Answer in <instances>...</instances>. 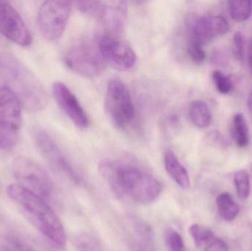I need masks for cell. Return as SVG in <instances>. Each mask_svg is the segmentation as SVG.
<instances>
[{"instance_id": "f546056e", "label": "cell", "mask_w": 252, "mask_h": 251, "mask_svg": "<svg viewBox=\"0 0 252 251\" xmlns=\"http://www.w3.org/2000/svg\"><path fill=\"white\" fill-rule=\"evenodd\" d=\"M247 104H248L249 109L252 114V90L249 95L248 100H247Z\"/></svg>"}, {"instance_id": "7402d4cb", "label": "cell", "mask_w": 252, "mask_h": 251, "mask_svg": "<svg viewBox=\"0 0 252 251\" xmlns=\"http://www.w3.org/2000/svg\"><path fill=\"white\" fill-rule=\"evenodd\" d=\"M234 183L238 197L243 200H247L251 193L250 174L245 169L238 171L235 173Z\"/></svg>"}, {"instance_id": "44dd1931", "label": "cell", "mask_w": 252, "mask_h": 251, "mask_svg": "<svg viewBox=\"0 0 252 251\" xmlns=\"http://www.w3.org/2000/svg\"><path fill=\"white\" fill-rule=\"evenodd\" d=\"M1 251H36L26 240L15 234H7L2 239Z\"/></svg>"}, {"instance_id": "52a82bcc", "label": "cell", "mask_w": 252, "mask_h": 251, "mask_svg": "<svg viewBox=\"0 0 252 251\" xmlns=\"http://www.w3.org/2000/svg\"><path fill=\"white\" fill-rule=\"evenodd\" d=\"M105 108L112 122L120 129H126L134 120L136 111L130 91L119 80L108 84Z\"/></svg>"}, {"instance_id": "6da1fadb", "label": "cell", "mask_w": 252, "mask_h": 251, "mask_svg": "<svg viewBox=\"0 0 252 251\" xmlns=\"http://www.w3.org/2000/svg\"><path fill=\"white\" fill-rule=\"evenodd\" d=\"M99 171L117 196L129 197L140 204L153 203L162 191L161 183L136 165L103 161Z\"/></svg>"}, {"instance_id": "8992f818", "label": "cell", "mask_w": 252, "mask_h": 251, "mask_svg": "<svg viewBox=\"0 0 252 251\" xmlns=\"http://www.w3.org/2000/svg\"><path fill=\"white\" fill-rule=\"evenodd\" d=\"M64 63L70 70L85 78H96L106 69L107 63L97 43L81 41L65 55Z\"/></svg>"}, {"instance_id": "4fadbf2b", "label": "cell", "mask_w": 252, "mask_h": 251, "mask_svg": "<svg viewBox=\"0 0 252 251\" xmlns=\"http://www.w3.org/2000/svg\"><path fill=\"white\" fill-rule=\"evenodd\" d=\"M102 56L107 64L119 71L131 69L136 61L133 49L113 35H103L97 41Z\"/></svg>"}, {"instance_id": "7c38bea8", "label": "cell", "mask_w": 252, "mask_h": 251, "mask_svg": "<svg viewBox=\"0 0 252 251\" xmlns=\"http://www.w3.org/2000/svg\"><path fill=\"white\" fill-rule=\"evenodd\" d=\"M0 34L21 47L32 44V36L22 16L6 1H0Z\"/></svg>"}, {"instance_id": "83f0119b", "label": "cell", "mask_w": 252, "mask_h": 251, "mask_svg": "<svg viewBox=\"0 0 252 251\" xmlns=\"http://www.w3.org/2000/svg\"><path fill=\"white\" fill-rule=\"evenodd\" d=\"M208 139L210 141H213L215 144L220 146H226L227 144V141L223 135L220 134L219 131H212L208 134Z\"/></svg>"}, {"instance_id": "484cf974", "label": "cell", "mask_w": 252, "mask_h": 251, "mask_svg": "<svg viewBox=\"0 0 252 251\" xmlns=\"http://www.w3.org/2000/svg\"><path fill=\"white\" fill-rule=\"evenodd\" d=\"M188 53L189 57L195 63H202L207 57L203 45L194 41H188Z\"/></svg>"}, {"instance_id": "f1b7e54d", "label": "cell", "mask_w": 252, "mask_h": 251, "mask_svg": "<svg viewBox=\"0 0 252 251\" xmlns=\"http://www.w3.org/2000/svg\"><path fill=\"white\" fill-rule=\"evenodd\" d=\"M249 65H250V72L252 75V39L250 42V49H249Z\"/></svg>"}, {"instance_id": "4316f807", "label": "cell", "mask_w": 252, "mask_h": 251, "mask_svg": "<svg viewBox=\"0 0 252 251\" xmlns=\"http://www.w3.org/2000/svg\"><path fill=\"white\" fill-rule=\"evenodd\" d=\"M204 251H229L227 244L220 238L213 239L205 248Z\"/></svg>"}, {"instance_id": "ba28073f", "label": "cell", "mask_w": 252, "mask_h": 251, "mask_svg": "<svg viewBox=\"0 0 252 251\" xmlns=\"http://www.w3.org/2000/svg\"><path fill=\"white\" fill-rule=\"evenodd\" d=\"M76 7L81 13L94 18L112 34L124 31L127 4L123 1H79Z\"/></svg>"}, {"instance_id": "9c48e42d", "label": "cell", "mask_w": 252, "mask_h": 251, "mask_svg": "<svg viewBox=\"0 0 252 251\" xmlns=\"http://www.w3.org/2000/svg\"><path fill=\"white\" fill-rule=\"evenodd\" d=\"M71 9V1H47L41 4L37 14V25L45 39L55 41L63 35Z\"/></svg>"}, {"instance_id": "5bb4252c", "label": "cell", "mask_w": 252, "mask_h": 251, "mask_svg": "<svg viewBox=\"0 0 252 251\" xmlns=\"http://www.w3.org/2000/svg\"><path fill=\"white\" fill-rule=\"evenodd\" d=\"M53 94L58 106L75 126L81 129L90 126L87 113L67 85L56 81L53 85Z\"/></svg>"}, {"instance_id": "7a4b0ae2", "label": "cell", "mask_w": 252, "mask_h": 251, "mask_svg": "<svg viewBox=\"0 0 252 251\" xmlns=\"http://www.w3.org/2000/svg\"><path fill=\"white\" fill-rule=\"evenodd\" d=\"M6 192L22 215L41 234L56 247L64 249L66 243L64 228L59 217L45 200L16 184L8 186Z\"/></svg>"}, {"instance_id": "603a6c76", "label": "cell", "mask_w": 252, "mask_h": 251, "mask_svg": "<svg viewBox=\"0 0 252 251\" xmlns=\"http://www.w3.org/2000/svg\"><path fill=\"white\" fill-rule=\"evenodd\" d=\"M213 83L216 89L221 94H229L234 89L233 83L232 80L219 70H216L212 75Z\"/></svg>"}, {"instance_id": "8fae6325", "label": "cell", "mask_w": 252, "mask_h": 251, "mask_svg": "<svg viewBox=\"0 0 252 251\" xmlns=\"http://www.w3.org/2000/svg\"><path fill=\"white\" fill-rule=\"evenodd\" d=\"M229 28L227 20L219 15L191 16L187 21L188 41L204 46L216 37L226 34Z\"/></svg>"}, {"instance_id": "ffe728a7", "label": "cell", "mask_w": 252, "mask_h": 251, "mask_svg": "<svg viewBox=\"0 0 252 251\" xmlns=\"http://www.w3.org/2000/svg\"><path fill=\"white\" fill-rule=\"evenodd\" d=\"M189 233L196 247L202 250L213 239L216 238V236L210 228L198 224L191 225L189 228Z\"/></svg>"}, {"instance_id": "d6986e66", "label": "cell", "mask_w": 252, "mask_h": 251, "mask_svg": "<svg viewBox=\"0 0 252 251\" xmlns=\"http://www.w3.org/2000/svg\"><path fill=\"white\" fill-rule=\"evenodd\" d=\"M231 17L238 22L248 20L252 13V1L250 0H231L228 1Z\"/></svg>"}, {"instance_id": "ac0fdd59", "label": "cell", "mask_w": 252, "mask_h": 251, "mask_svg": "<svg viewBox=\"0 0 252 251\" xmlns=\"http://www.w3.org/2000/svg\"><path fill=\"white\" fill-rule=\"evenodd\" d=\"M216 204L220 217L225 221L230 222L235 220L239 214V206L229 193H223L219 195L216 199Z\"/></svg>"}, {"instance_id": "d4e9b609", "label": "cell", "mask_w": 252, "mask_h": 251, "mask_svg": "<svg viewBox=\"0 0 252 251\" xmlns=\"http://www.w3.org/2000/svg\"><path fill=\"white\" fill-rule=\"evenodd\" d=\"M246 41L242 32H236L232 38V53L237 60L242 61L245 57Z\"/></svg>"}, {"instance_id": "5b68a950", "label": "cell", "mask_w": 252, "mask_h": 251, "mask_svg": "<svg viewBox=\"0 0 252 251\" xmlns=\"http://www.w3.org/2000/svg\"><path fill=\"white\" fill-rule=\"evenodd\" d=\"M22 126V103L8 88H0V150H10L17 144Z\"/></svg>"}, {"instance_id": "30bf717a", "label": "cell", "mask_w": 252, "mask_h": 251, "mask_svg": "<svg viewBox=\"0 0 252 251\" xmlns=\"http://www.w3.org/2000/svg\"><path fill=\"white\" fill-rule=\"evenodd\" d=\"M33 137L40 154L53 170L75 184H83L81 175L75 170L59 144L47 132L38 130L35 131Z\"/></svg>"}, {"instance_id": "e0dca14e", "label": "cell", "mask_w": 252, "mask_h": 251, "mask_svg": "<svg viewBox=\"0 0 252 251\" xmlns=\"http://www.w3.org/2000/svg\"><path fill=\"white\" fill-rule=\"evenodd\" d=\"M189 116L192 123L199 128H207L212 121V114L208 106L202 100H195L189 106Z\"/></svg>"}, {"instance_id": "3957f363", "label": "cell", "mask_w": 252, "mask_h": 251, "mask_svg": "<svg viewBox=\"0 0 252 251\" xmlns=\"http://www.w3.org/2000/svg\"><path fill=\"white\" fill-rule=\"evenodd\" d=\"M0 76L28 110L39 112L47 105V94L38 78L12 55L0 52Z\"/></svg>"}, {"instance_id": "277c9868", "label": "cell", "mask_w": 252, "mask_h": 251, "mask_svg": "<svg viewBox=\"0 0 252 251\" xmlns=\"http://www.w3.org/2000/svg\"><path fill=\"white\" fill-rule=\"evenodd\" d=\"M11 172L17 185L47 201L53 193V184L47 171L31 158L19 156L11 162Z\"/></svg>"}, {"instance_id": "9a60e30c", "label": "cell", "mask_w": 252, "mask_h": 251, "mask_svg": "<svg viewBox=\"0 0 252 251\" xmlns=\"http://www.w3.org/2000/svg\"><path fill=\"white\" fill-rule=\"evenodd\" d=\"M164 164L166 172L172 180L181 188L188 190L190 187L189 174L186 168L181 164L177 156L171 150L166 152Z\"/></svg>"}, {"instance_id": "2e32d148", "label": "cell", "mask_w": 252, "mask_h": 251, "mask_svg": "<svg viewBox=\"0 0 252 251\" xmlns=\"http://www.w3.org/2000/svg\"><path fill=\"white\" fill-rule=\"evenodd\" d=\"M231 137L240 148H244L250 142V129L247 119L242 113L234 115L231 122Z\"/></svg>"}, {"instance_id": "cb8c5ba5", "label": "cell", "mask_w": 252, "mask_h": 251, "mask_svg": "<svg viewBox=\"0 0 252 251\" xmlns=\"http://www.w3.org/2000/svg\"><path fill=\"white\" fill-rule=\"evenodd\" d=\"M164 243L168 251H186L182 235L173 228L164 233Z\"/></svg>"}]
</instances>
